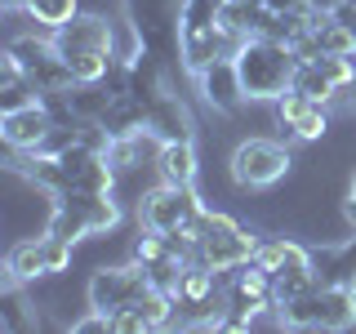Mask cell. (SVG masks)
<instances>
[{"label":"cell","instance_id":"cell-18","mask_svg":"<svg viewBox=\"0 0 356 334\" xmlns=\"http://www.w3.org/2000/svg\"><path fill=\"white\" fill-rule=\"evenodd\" d=\"M289 89H294V94H303L307 103H321V107H330L334 98L343 94V89H339V85H334L330 76H325V72L316 67V58L298 63V72H294V81H289Z\"/></svg>","mask_w":356,"mask_h":334},{"label":"cell","instance_id":"cell-1","mask_svg":"<svg viewBox=\"0 0 356 334\" xmlns=\"http://www.w3.org/2000/svg\"><path fill=\"white\" fill-rule=\"evenodd\" d=\"M236 72L250 103H276L298 72V54L276 36H250L236 49Z\"/></svg>","mask_w":356,"mask_h":334},{"label":"cell","instance_id":"cell-25","mask_svg":"<svg viewBox=\"0 0 356 334\" xmlns=\"http://www.w3.org/2000/svg\"><path fill=\"white\" fill-rule=\"evenodd\" d=\"M44 267H49V276H58L72 267V250H76V241H67V237H54V232H44Z\"/></svg>","mask_w":356,"mask_h":334},{"label":"cell","instance_id":"cell-8","mask_svg":"<svg viewBox=\"0 0 356 334\" xmlns=\"http://www.w3.org/2000/svg\"><path fill=\"white\" fill-rule=\"evenodd\" d=\"M227 303L236 317H250V326H259L263 312H276L272 299V272H263L259 263H241L236 272H227Z\"/></svg>","mask_w":356,"mask_h":334},{"label":"cell","instance_id":"cell-14","mask_svg":"<svg viewBox=\"0 0 356 334\" xmlns=\"http://www.w3.org/2000/svg\"><path fill=\"white\" fill-rule=\"evenodd\" d=\"M156 178L170 187H196V174H200V161H196V143H156Z\"/></svg>","mask_w":356,"mask_h":334},{"label":"cell","instance_id":"cell-5","mask_svg":"<svg viewBox=\"0 0 356 334\" xmlns=\"http://www.w3.org/2000/svg\"><path fill=\"white\" fill-rule=\"evenodd\" d=\"M294 156H289L285 143L276 138H245L236 152H232V183L245 187V192H267L289 174Z\"/></svg>","mask_w":356,"mask_h":334},{"label":"cell","instance_id":"cell-3","mask_svg":"<svg viewBox=\"0 0 356 334\" xmlns=\"http://www.w3.org/2000/svg\"><path fill=\"white\" fill-rule=\"evenodd\" d=\"M276 317L289 330H348V326H356V285H325L321 281L303 299L281 308Z\"/></svg>","mask_w":356,"mask_h":334},{"label":"cell","instance_id":"cell-11","mask_svg":"<svg viewBox=\"0 0 356 334\" xmlns=\"http://www.w3.org/2000/svg\"><path fill=\"white\" fill-rule=\"evenodd\" d=\"M54 45H58V54H85V49H103V54H116V27H111V18L103 14H76L67 27L54 31Z\"/></svg>","mask_w":356,"mask_h":334},{"label":"cell","instance_id":"cell-16","mask_svg":"<svg viewBox=\"0 0 356 334\" xmlns=\"http://www.w3.org/2000/svg\"><path fill=\"white\" fill-rule=\"evenodd\" d=\"M254 263L263 272H285V267H298V263H312V250L298 245L294 237H259V250H254Z\"/></svg>","mask_w":356,"mask_h":334},{"label":"cell","instance_id":"cell-24","mask_svg":"<svg viewBox=\"0 0 356 334\" xmlns=\"http://www.w3.org/2000/svg\"><path fill=\"white\" fill-rule=\"evenodd\" d=\"M134 259H138L143 267H152V263L170 259V237H165V232L143 228V232H138V241H134Z\"/></svg>","mask_w":356,"mask_h":334},{"label":"cell","instance_id":"cell-7","mask_svg":"<svg viewBox=\"0 0 356 334\" xmlns=\"http://www.w3.org/2000/svg\"><path fill=\"white\" fill-rule=\"evenodd\" d=\"M147 285H152V272H147L138 259H134V263H125V267H98V272L89 276V289H85V294H89V308H94V312L116 317L120 308L138 303Z\"/></svg>","mask_w":356,"mask_h":334},{"label":"cell","instance_id":"cell-21","mask_svg":"<svg viewBox=\"0 0 356 334\" xmlns=\"http://www.w3.org/2000/svg\"><path fill=\"white\" fill-rule=\"evenodd\" d=\"M27 14H31V22H36L40 31H58V27H67L76 14H81V5L76 0H27Z\"/></svg>","mask_w":356,"mask_h":334},{"label":"cell","instance_id":"cell-6","mask_svg":"<svg viewBox=\"0 0 356 334\" xmlns=\"http://www.w3.org/2000/svg\"><path fill=\"white\" fill-rule=\"evenodd\" d=\"M200 214H205V205H200L196 187H170V183H156L147 196L138 200V223L152 232H178L187 228V223H196Z\"/></svg>","mask_w":356,"mask_h":334},{"label":"cell","instance_id":"cell-13","mask_svg":"<svg viewBox=\"0 0 356 334\" xmlns=\"http://www.w3.org/2000/svg\"><path fill=\"white\" fill-rule=\"evenodd\" d=\"M147 134L156 143H187V138L196 143V120L178 94H161L147 107Z\"/></svg>","mask_w":356,"mask_h":334},{"label":"cell","instance_id":"cell-22","mask_svg":"<svg viewBox=\"0 0 356 334\" xmlns=\"http://www.w3.org/2000/svg\"><path fill=\"white\" fill-rule=\"evenodd\" d=\"M36 326V317L27 312L22 303V285H0V330H31Z\"/></svg>","mask_w":356,"mask_h":334},{"label":"cell","instance_id":"cell-2","mask_svg":"<svg viewBox=\"0 0 356 334\" xmlns=\"http://www.w3.org/2000/svg\"><path fill=\"white\" fill-rule=\"evenodd\" d=\"M120 223V205L111 192H67L54 196V209H49V228L54 237H67V241H85V237H98V232H111Z\"/></svg>","mask_w":356,"mask_h":334},{"label":"cell","instance_id":"cell-19","mask_svg":"<svg viewBox=\"0 0 356 334\" xmlns=\"http://www.w3.org/2000/svg\"><path fill=\"white\" fill-rule=\"evenodd\" d=\"M116 67V54L103 49H85V54H67V72H72L76 85H103Z\"/></svg>","mask_w":356,"mask_h":334},{"label":"cell","instance_id":"cell-15","mask_svg":"<svg viewBox=\"0 0 356 334\" xmlns=\"http://www.w3.org/2000/svg\"><path fill=\"white\" fill-rule=\"evenodd\" d=\"M40 276H49V267H44V241L40 237L18 241L14 250L5 254V281L0 285H31V281H40Z\"/></svg>","mask_w":356,"mask_h":334},{"label":"cell","instance_id":"cell-26","mask_svg":"<svg viewBox=\"0 0 356 334\" xmlns=\"http://www.w3.org/2000/svg\"><path fill=\"white\" fill-rule=\"evenodd\" d=\"M343 218H348V228L356 232V192H348V200H343Z\"/></svg>","mask_w":356,"mask_h":334},{"label":"cell","instance_id":"cell-23","mask_svg":"<svg viewBox=\"0 0 356 334\" xmlns=\"http://www.w3.org/2000/svg\"><path fill=\"white\" fill-rule=\"evenodd\" d=\"M316 67H321V72H325L330 81L343 89V94H348V89L356 85V58H352V54H321Z\"/></svg>","mask_w":356,"mask_h":334},{"label":"cell","instance_id":"cell-10","mask_svg":"<svg viewBox=\"0 0 356 334\" xmlns=\"http://www.w3.org/2000/svg\"><path fill=\"white\" fill-rule=\"evenodd\" d=\"M276 120H281V129L294 143H321L330 134V107L307 103L303 94H294V89H285V94L276 98Z\"/></svg>","mask_w":356,"mask_h":334},{"label":"cell","instance_id":"cell-29","mask_svg":"<svg viewBox=\"0 0 356 334\" xmlns=\"http://www.w3.org/2000/svg\"><path fill=\"white\" fill-rule=\"evenodd\" d=\"M352 58H356V49H352Z\"/></svg>","mask_w":356,"mask_h":334},{"label":"cell","instance_id":"cell-9","mask_svg":"<svg viewBox=\"0 0 356 334\" xmlns=\"http://www.w3.org/2000/svg\"><path fill=\"white\" fill-rule=\"evenodd\" d=\"M54 125H58V120L44 107V98L18 107V111H0V138H5L9 152H40L44 138L54 134Z\"/></svg>","mask_w":356,"mask_h":334},{"label":"cell","instance_id":"cell-20","mask_svg":"<svg viewBox=\"0 0 356 334\" xmlns=\"http://www.w3.org/2000/svg\"><path fill=\"white\" fill-rule=\"evenodd\" d=\"M67 98H72V111L81 120H103L107 107L116 103L120 94H111L107 85H72V89H67Z\"/></svg>","mask_w":356,"mask_h":334},{"label":"cell","instance_id":"cell-28","mask_svg":"<svg viewBox=\"0 0 356 334\" xmlns=\"http://www.w3.org/2000/svg\"><path fill=\"white\" fill-rule=\"evenodd\" d=\"M348 192H356V174H352V187H348Z\"/></svg>","mask_w":356,"mask_h":334},{"label":"cell","instance_id":"cell-12","mask_svg":"<svg viewBox=\"0 0 356 334\" xmlns=\"http://www.w3.org/2000/svg\"><path fill=\"white\" fill-rule=\"evenodd\" d=\"M200 85V98H205L214 111H222V116H232V111H241L245 103V85H241V72H236V58H218L209 63L205 72L196 76Z\"/></svg>","mask_w":356,"mask_h":334},{"label":"cell","instance_id":"cell-4","mask_svg":"<svg viewBox=\"0 0 356 334\" xmlns=\"http://www.w3.org/2000/svg\"><path fill=\"white\" fill-rule=\"evenodd\" d=\"M254 250H259V237H254L250 228H241L232 214H214V209H205L200 214V245H196V259L209 263L214 272H236L241 263L254 259Z\"/></svg>","mask_w":356,"mask_h":334},{"label":"cell","instance_id":"cell-27","mask_svg":"<svg viewBox=\"0 0 356 334\" xmlns=\"http://www.w3.org/2000/svg\"><path fill=\"white\" fill-rule=\"evenodd\" d=\"M0 5H5L9 14H18V9H27V0H0Z\"/></svg>","mask_w":356,"mask_h":334},{"label":"cell","instance_id":"cell-17","mask_svg":"<svg viewBox=\"0 0 356 334\" xmlns=\"http://www.w3.org/2000/svg\"><path fill=\"white\" fill-rule=\"evenodd\" d=\"M312 263H316V272H321L325 285H356V241L312 250Z\"/></svg>","mask_w":356,"mask_h":334}]
</instances>
